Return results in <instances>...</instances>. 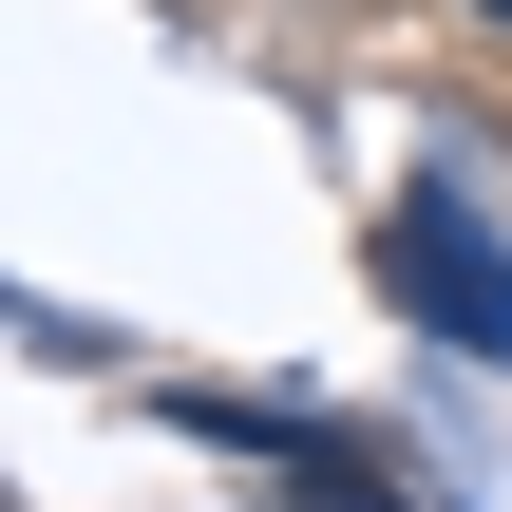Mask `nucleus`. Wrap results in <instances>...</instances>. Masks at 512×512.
I'll return each instance as SVG.
<instances>
[{"instance_id": "f257e3e1", "label": "nucleus", "mask_w": 512, "mask_h": 512, "mask_svg": "<svg viewBox=\"0 0 512 512\" xmlns=\"http://www.w3.org/2000/svg\"><path fill=\"white\" fill-rule=\"evenodd\" d=\"M399 304H418L456 361H494V380H512V266H494V228H475L456 190H399Z\"/></svg>"}, {"instance_id": "f03ea898", "label": "nucleus", "mask_w": 512, "mask_h": 512, "mask_svg": "<svg viewBox=\"0 0 512 512\" xmlns=\"http://www.w3.org/2000/svg\"><path fill=\"white\" fill-rule=\"evenodd\" d=\"M190 437H228V456H247L266 494H304V512H418V494H380V475H361L342 437H304V418H228V399H190Z\"/></svg>"}, {"instance_id": "7ed1b4c3", "label": "nucleus", "mask_w": 512, "mask_h": 512, "mask_svg": "<svg viewBox=\"0 0 512 512\" xmlns=\"http://www.w3.org/2000/svg\"><path fill=\"white\" fill-rule=\"evenodd\" d=\"M456 19H494V38H512V0H456Z\"/></svg>"}]
</instances>
